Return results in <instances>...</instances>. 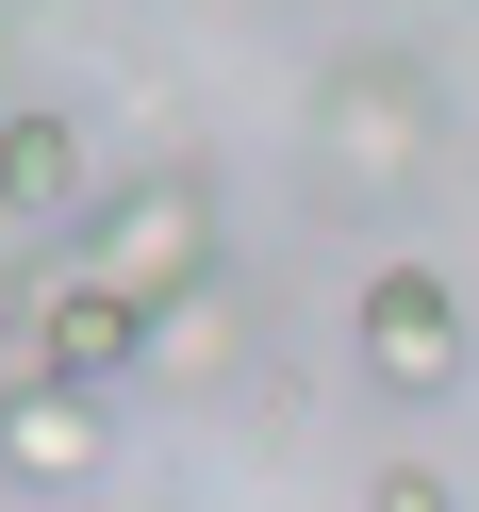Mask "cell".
<instances>
[{
	"instance_id": "1",
	"label": "cell",
	"mask_w": 479,
	"mask_h": 512,
	"mask_svg": "<svg viewBox=\"0 0 479 512\" xmlns=\"http://www.w3.org/2000/svg\"><path fill=\"white\" fill-rule=\"evenodd\" d=\"M314 166L331 182H413L430 166V67H413V50H347L331 83H314Z\"/></svg>"
},
{
	"instance_id": "2",
	"label": "cell",
	"mask_w": 479,
	"mask_h": 512,
	"mask_svg": "<svg viewBox=\"0 0 479 512\" xmlns=\"http://www.w3.org/2000/svg\"><path fill=\"white\" fill-rule=\"evenodd\" d=\"M83 265L133 281V298L215 281V182L199 166H149V182H116V199H83Z\"/></svg>"
},
{
	"instance_id": "3",
	"label": "cell",
	"mask_w": 479,
	"mask_h": 512,
	"mask_svg": "<svg viewBox=\"0 0 479 512\" xmlns=\"http://www.w3.org/2000/svg\"><path fill=\"white\" fill-rule=\"evenodd\" d=\"M347 331H364V380H380V397H446V380H463V347H479L446 265H380Z\"/></svg>"
},
{
	"instance_id": "4",
	"label": "cell",
	"mask_w": 479,
	"mask_h": 512,
	"mask_svg": "<svg viewBox=\"0 0 479 512\" xmlns=\"http://www.w3.org/2000/svg\"><path fill=\"white\" fill-rule=\"evenodd\" d=\"M17 347H34L50 380H83V397H116V380H149V298H133V281H100V265H67V281H34Z\"/></svg>"
},
{
	"instance_id": "5",
	"label": "cell",
	"mask_w": 479,
	"mask_h": 512,
	"mask_svg": "<svg viewBox=\"0 0 479 512\" xmlns=\"http://www.w3.org/2000/svg\"><path fill=\"white\" fill-rule=\"evenodd\" d=\"M100 397H83V380H17V397H0V479H34V496H67V479H100Z\"/></svg>"
},
{
	"instance_id": "6",
	"label": "cell",
	"mask_w": 479,
	"mask_h": 512,
	"mask_svg": "<svg viewBox=\"0 0 479 512\" xmlns=\"http://www.w3.org/2000/svg\"><path fill=\"white\" fill-rule=\"evenodd\" d=\"M83 199H100V182H83V133L50 100H17L0 116V215H83Z\"/></svg>"
},
{
	"instance_id": "7",
	"label": "cell",
	"mask_w": 479,
	"mask_h": 512,
	"mask_svg": "<svg viewBox=\"0 0 479 512\" xmlns=\"http://www.w3.org/2000/svg\"><path fill=\"white\" fill-rule=\"evenodd\" d=\"M232 347H248L232 281H182V298H149V380H166V397H199V380H232Z\"/></svg>"
},
{
	"instance_id": "8",
	"label": "cell",
	"mask_w": 479,
	"mask_h": 512,
	"mask_svg": "<svg viewBox=\"0 0 479 512\" xmlns=\"http://www.w3.org/2000/svg\"><path fill=\"white\" fill-rule=\"evenodd\" d=\"M364 512H463V496H446L430 463H380V479H364Z\"/></svg>"
}]
</instances>
